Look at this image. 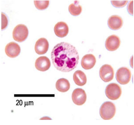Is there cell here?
I'll list each match as a JSON object with an SVG mask.
<instances>
[{"mask_svg": "<svg viewBox=\"0 0 134 125\" xmlns=\"http://www.w3.org/2000/svg\"><path fill=\"white\" fill-rule=\"evenodd\" d=\"M29 35L28 29L25 25L19 24L14 28L13 32L14 40L18 42H22L27 39Z\"/></svg>", "mask_w": 134, "mask_h": 125, "instance_id": "cell-3", "label": "cell"}, {"mask_svg": "<svg viewBox=\"0 0 134 125\" xmlns=\"http://www.w3.org/2000/svg\"><path fill=\"white\" fill-rule=\"evenodd\" d=\"M35 67L38 70L42 72L47 70L50 68L51 62L49 59L46 56H41L36 61Z\"/></svg>", "mask_w": 134, "mask_h": 125, "instance_id": "cell-10", "label": "cell"}, {"mask_svg": "<svg viewBox=\"0 0 134 125\" xmlns=\"http://www.w3.org/2000/svg\"><path fill=\"white\" fill-rule=\"evenodd\" d=\"M49 43L47 40L44 38H41L36 42L35 47L36 52L39 55L45 54L48 51Z\"/></svg>", "mask_w": 134, "mask_h": 125, "instance_id": "cell-11", "label": "cell"}, {"mask_svg": "<svg viewBox=\"0 0 134 125\" xmlns=\"http://www.w3.org/2000/svg\"><path fill=\"white\" fill-rule=\"evenodd\" d=\"M72 101L76 105L81 106L86 102L87 96L86 92L83 89L78 88L73 91L72 96Z\"/></svg>", "mask_w": 134, "mask_h": 125, "instance_id": "cell-7", "label": "cell"}, {"mask_svg": "<svg viewBox=\"0 0 134 125\" xmlns=\"http://www.w3.org/2000/svg\"><path fill=\"white\" fill-rule=\"evenodd\" d=\"M131 76L130 70L127 68L122 67L118 70L116 74L118 82L122 85H125L130 81Z\"/></svg>", "mask_w": 134, "mask_h": 125, "instance_id": "cell-5", "label": "cell"}, {"mask_svg": "<svg viewBox=\"0 0 134 125\" xmlns=\"http://www.w3.org/2000/svg\"><path fill=\"white\" fill-rule=\"evenodd\" d=\"M2 29H5L8 25V20L7 17L3 13L2 14Z\"/></svg>", "mask_w": 134, "mask_h": 125, "instance_id": "cell-20", "label": "cell"}, {"mask_svg": "<svg viewBox=\"0 0 134 125\" xmlns=\"http://www.w3.org/2000/svg\"><path fill=\"white\" fill-rule=\"evenodd\" d=\"M120 43L119 37L115 35H113L108 37L105 42V46L108 50L114 51L119 47Z\"/></svg>", "mask_w": 134, "mask_h": 125, "instance_id": "cell-8", "label": "cell"}, {"mask_svg": "<svg viewBox=\"0 0 134 125\" xmlns=\"http://www.w3.org/2000/svg\"><path fill=\"white\" fill-rule=\"evenodd\" d=\"M55 35L60 37H64L68 35L69 29L67 24L64 22H59L57 23L54 28Z\"/></svg>", "mask_w": 134, "mask_h": 125, "instance_id": "cell-12", "label": "cell"}, {"mask_svg": "<svg viewBox=\"0 0 134 125\" xmlns=\"http://www.w3.org/2000/svg\"><path fill=\"white\" fill-rule=\"evenodd\" d=\"M5 51L6 55L8 57L11 58H14L19 55L21 49L20 46L17 43L11 42L6 46Z\"/></svg>", "mask_w": 134, "mask_h": 125, "instance_id": "cell-9", "label": "cell"}, {"mask_svg": "<svg viewBox=\"0 0 134 125\" xmlns=\"http://www.w3.org/2000/svg\"><path fill=\"white\" fill-rule=\"evenodd\" d=\"M105 93L108 98L112 100H115L120 96L122 90L119 85L115 83H111L106 87Z\"/></svg>", "mask_w": 134, "mask_h": 125, "instance_id": "cell-4", "label": "cell"}, {"mask_svg": "<svg viewBox=\"0 0 134 125\" xmlns=\"http://www.w3.org/2000/svg\"><path fill=\"white\" fill-rule=\"evenodd\" d=\"M133 1H131L129 3L128 7V10L130 14L133 15Z\"/></svg>", "mask_w": 134, "mask_h": 125, "instance_id": "cell-21", "label": "cell"}, {"mask_svg": "<svg viewBox=\"0 0 134 125\" xmlns=\"http://www.w3.org/2000/svg\"><path fill=\"white\" fill-rule=\"evenodd\" d=\"M77 1L76 3L71 4L69 7V10L70 14L74 16H77L80 15L82 11V7Z\"/></svg>", "mask_w": 134, "mask_h": 125, "instance_id": "cell-17", "label": "cell"}, {"mask_svg": "<svg viewBox=\"0 0 134 125\" xmlns=\"http://www.w3.org/2000/svg\"><path fill=\"white\" fill-rule=\"evenodd\" d=\"M73 79L76 84L79 86H82L84 85L87 82L86 74L80 70H77L74 73Z\"/></svg>", "mask_w": 134, "mask_h": 125, "instance_id": "cell-15", "label": "cell"}, {"mask_svg": "<svg viewBox=\"0 0 134 125\" xmlns=\"http://www.w3.org/2000/svg\"><path fill=\"white\" fill-rule=\"evenodd\" d=\"M51 57L55 68L63 72H68L76 68L79 58L75 47L65 42L59 43L54 47Z\"/></svg>", "mask_w": 134, "mask_h": 125, "instance_id": "cell-1", "label": "cell"}, {"mask_svg": "<svg viewBox=\"0 0 134 125\" xmlns=\"http://www.w3.org/2000/svg\"><path fill=\"white\" fill-rule=\"evenodd\" d=\"M99 74L100 78L103 81L108 82L113 79L114 72V69L111 66L105 64L100 68Z\"/></svg>", "mask_w": 134, "mask_h": 125, "instance_id": "cell-6", "label": "cell"}, {"mask_svg": "<svg viewBox=\"0 0 134 125\" xmlns=\"http://www.w3.org/2000/svg\"><path fill=\"white\" fill-rule=\"evenodd\" d=\"M115 105L110 102L103 103L101 107L100 113L101 117L105 120H109L114 116L116 112Z\"/></svg>", "mask_w": 134, "mask_h": 125, "instance_id": "cell-2", "label": "cell"}, {"mask_svg": "<svg viewBox=\"0 0 134 125\" xmlns=\"http://www.w3.org/2000/svg\"><path fill=\"white\" fill-rule=\"evenodd\" d=\"M49 1H34L36 7L39 10H43L47 8L49 5Z\"/></svg>", "mask_w": 134, "mask_h": 125, "instance_id": "cell-18", "label": "cell"}, {"mask_svg": "<svg viewBox=\"0 0 134 125\" xmlns=\"http://www.w3.org/2000/svg\"><path fill=\"white\" fill-rule=\"evenodd\" d=\"M128 1H111L113 5L115 7H123L127 4Z\"/></svg>", "mask_w": 134, "mask_h": 125, "instance_id": "cell-19", "label": "cell"}, {"mask_svg": "<svg viewBox=\"0 0 134 125\" xmlns=\"http://www.w3.org/2000/svg\"><path fill=\"white\" fill-rule=\"evenodd\" d=\"M96 62L95 57L91 54H87L82 58L81 65L85 69L89 70L95 66Z\"/></svg>", "mask_w": 134, "mask_h": 125, "instance_id": "cell-13", "label": "cell"}, {"mask_svg": "<svg viewBox=\"0 0 134 125\" xmlns=\"http://www.w3.org/2000/svg\"><path fill=\"white\" fill-rule=\"evenodd\" d=\"M56 87L57 89L59 91L65 93L70 89V84L67 79L64 78L60 79L57 81Z\"/></svg>", "mask_w": 134, "mask_h": 125, "instance_id": "cell-16", "label": "cell"}, {"mask_svg": "<svg viewBox=\"0 0 134 125\" xmlns=\"http://www.w3.org/2000/svg\"><path fill=\"white\" fill-rule=\"evenodd\" d=\"M108 24L109 27L114 30H118L122 27L123 21L122 18L117 15H113L108 19Z\"/></svg>", "mask_w": 134, "mask_h": 125, "instance_id": "cell-14", "label": "cell"}]
</instances>
